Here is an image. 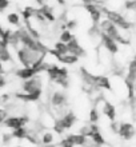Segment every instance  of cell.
<instances>
[{
  "mask_svg": "<svg viewBox=\"0 0 136 147\" xmlns=\"http://www.w3.org/2000/svg\"><path fill=\"white\" fill-rule=\"evenodd\" d=\"M119 135L123 138V139H132L133 135H135V127H133L132 123H128V122H123V123L119 124Z\"/></svg>",
  "mask_w": 136,
  "mask_h": 147,
  "instance_id": "7",
  "label": "cell"
},
{
  "mask_svg": "<svg viewBox=\"0 0 136 147\" xmlns=\"http://www.w3.org/2000/svg\"><path fill=\"white\" fill-rule=\"evenodd\" d=\"M100 40L103 44V48H105L111 55L119 54V43L116 40H113L112 38H109L108 35H105L103 32H100Z\"/></svg>",
  "mask_w": 136,
  "mask_h": 147,
  "instance_id": "5",
  "label": "cell"
},
{
  "mask_svg": "<svg viewBox=\"0 0 136 147\" xmlns=\"http://www.w3.org/2000/svg\"><path fill=\"white\" fill-rule=\"evenodd\" d=\"M84 4H91V3H95V0H82Z\"/></svg>",
  "mask_w": 136,
  "mask_h": 147,
  "instance_id": "25",
  "label": "cell"
},
{
  "mask_svg": "<svg viewBox=\"0 0 136 147\" xmlns=\"http://www.w3.org/2000/svg\"><path fill=\"white\" fill-rule=\"evenodd\" d=\"M128 71H131V72H136V60H132V62L129 63Z\"/></svg>",
  "mask_w": 136,
  "mask_h": 147,
  "instance_id": "24",
  "label": "cell"
},
{
  "mask_svg": "<svg viewBox=\"0 0 136 147\" xmlns=\"http://www.w3.org/2000/svg\"><path fill=\"white\" fill-rule=\"evenodd\" d=\"M101 11H103V15L105 16V19L111 20V22H112L113 24H116L120 30L128 32V30L132 28V23H131L124 15H121L120 12L115 11V9H109V8H101Z\"/></svg>",
  "mask_w": 136,
  "mask_h": 147,
  "instance_id": "2",
  "label": "cell"
},
{
  "mask_svg": "<svg viewBox=\"0 0 136 147\" xmlns=\"http://www.w3.org/2000/svg\"><path fill=\"white\" fill-rule=\"evenodd\" d=\"M103 114H104L105 118H108L109 120H115L116 118V109H115V106L112 103H109V102H104L103 103Z\"/></svg>",
  "mask_w": 136,
  "mask_h": 147,
  "instance_id": "11",
  "label": "cell"
},
{
  "mask_svg": "<svg viewBox=\"0 0 136 147\" xmlns=\"http://www.w3.org/2000/svg\"><path fill=\"white\" fill-rule=\"evenodd\" d=\"M40 140H42L43 144H52L55 140V135L52 132H44L42 135V138H40Z\"/></svg>",
  "mask_w": 136,
  "mask_h": 147,
  "instance_id": "18",
  "label": "cell"
},
{
  "mask_svg": "<svg viewBox=\"0 0 136 147\" xmlns=\"http://www.w3.org/2000/svg\"><path fill=\"white\" fill-rule=\"evenodd\" d=\"M68 138H70V140L75 146H84L87 139H88V136L83 135V134H72V135H70Z\"/></svg>",
  "mask_w": 136,
  "mask_h": 147,
  "instance_id": "13",
  "label": "cell"
},
{
  "mask_svg": "<svg viewBox=\"0 0 136 147\" xmlns=\"http://www.w3.org/2000/svg\"><path fill=\"white\" fill-rule=\"evenodd\" d=\"M88 138H91V139H92L93 142H95V143H97V144H101V146H103V144L105 143L104 136H103V135H101V134H100V131L93 132V134H91V135L88 136Z\"/></svg>",
  "mask_w": 136,
  "mask_h": 147,
  "instance_id": "17",
  "label": "cell"
},
{
  "mask_svg": "<svg viewBox=\"0 0 136 147\" xmlns=\"http://www.w3.org/2000/svg\"><path fill=\"white\" fill-rule=\"evenodd\" d=\"M12 136H13V138H17V139H23V138L27 136V130H25V127H20L12 132Z\"/></svg>",
  "mask_w": 136,
  "mask_h": 147,
  "instance_id": "19",
  "label": "cell"
},
{
  "mask_svg": "<svg viewBox=\"0 0 136 147\" xmlns=\"http://www.w3.org/2000/svg\"><path fill=\"white\" fill-rule=\"evenodd\" d=\"M92 80H93L95 87H97V88H103V90H111L112 88V84H111L109 78H107L105 75H93Z\"/></svg>",
  "mask_w": 136,
  "mask_h": 147,
  "instance_id": "9",
  "label": "cell"
},
{
  "mask_svg": "<svg viewBox=\"0 0 136 147\" xmlns=\"http://www.w3.org/2000/svg\"><path fill=\"white\" fill-rule=\"evenodd\" d=\"M135 60H136V54H135Z\"/></svg>",
  "mask_w": 136,
  "mask_h": 147,
  "instance_id": "26",
  "label": "cell"
},
{
  "mask_svg": "<svg viewBox=\"0 0 136 147\" xmlns=\"http://www.w3.org/2000/svg\"><path fill=\"white\" fill-rule=\"evenodd\" d=\"M59 62L64 63V64H75V63L79 62V56L71 54V52H68V54H66V55L59 56Z\"/></svg>",
  "mask_w": 136,
  "mask_h": 147,
  "instance_id": "14",
  "label": "cell"
},
{
  "mask_svg": "<svg viewBox=\"0 0 136 147\" xmlns=\"http://www.w3.org/2000/svg\"><path fill=\"white\" fill-rule=\"evenodd\" d=\"M75 39V36L72 35V32H71V30H68V28H66V30H62L60 31V35H59V40L63 43H66V44H68L70 42H72Z\"/></svg>",
  "mask_w": 136,
  "mask_h": 147,
  "instance_id": "15",
  "label": "cell"
},
{
  "mask_svg": "<svg viewBox=\"0 0 136 147\" xmlns=\"http://www.w3.org/2000/svg\"><path fill=\"white\" fill-rule=\"evenodd\" d=\"M97 120H99V112H97L96 107H95V109H92L90 112V122L91 123H96Z\"/></svg>",
  "mask_w": 136,
  "mask_h": 147,
  "instance_id": "20",
  "label": "cell"
},
{
  "mask_svg": "<svg viewBox=\"0 0 136 147\" xmlns=\"http://www.w3.org/2000/svg\"><path fill=\"white\" fill-rule=\"evenodd\" d=\"M99 27H100V32L105 34V35H108L109 38H112L113 40H116L119 44H128V39L123 36V30L117 27L116 24H113L111 20L108 19H104L101 20L100 24H99Z\"/></svg>",
  "mask_w": 136,
  "mask_h": 147,
  "instance_id": "1",
  "label": "cell"
},
{
  "mask_svg": "<svg viewBox=\"0 0 136 147\" xmlns=\"http://www.w3.org/2000/svg\"><path fill=\"white\" fill-rule=\"evenodd\" d=\"M83 147H101V144L95 143V142H93L91 138H88V139H87V142H86V144H84Z\"/></svg>",
  "mask_w": 136,
  "mask_h": 147,
  "instance_id": "22",
  "label": "cell"
},
{
  "mask_svg": "<svg viewBox=\"0 0 136 147\" xmlns=\"http://www.w3.org/2000/svg\"><path fill=\"white\" fill-rule=\"evenodd\" d=\"M20 15L19 13H16V12H9L7 15V22L9 26H16V27H19L20 26Z\"/></svg>",
  "mask_w": 136,
  "mask_h": 147,
  "instance_id": "16",
  "label": "cell"
},
{
  "mask_svg": "<svg viewBox=\"0 0 136 147\" xmlns=\"http://www.w3.org/2000/svg\"><path fill=\"white\" fill-rule=\"evenodd\" d=\"M68 50H70L71 54L76 55V56H79V58L84 55V50H83V47L79 44V42L76 40V39H74L72 42L68 43Z\"/></svg>",
  "mask_w": 136,
  "mask_h": 147,
  "instance_id": "12",
  "label": "cell"
},
{
  "mask_svg": "<svg viewBox=\"0 0 136 147\" xmlns=\"http://www.w3.org/2000/svg\"><path fill=\"white\" fill-rule=\"evenodd\" d=\"M9 5V0H0V9L1 11H5Z\"/></svg>",
  "mask_w": 136,
  "mask_h": 147,
  "instance_id": "23",
  "label": "cell"
},
{
  "mask_svg": "<svg viewBox=\"0 0 136 147\" xmlns=\"http://www.w3.org/2000/svg\"><path fill=\"white\" fill-rule=\"evenodd\" d=\"M135 90H136V86H135Z\"/></svg>",
  "mask_w": 136,
  "mask_h": 147,
  "instance_id": "27",
  "label": "cell"
},
{
  "mask_svg": "<svg viewBox=\"0 0 136 147\" xmlns=\"http://www.w3.org/2000/svg\"><path fill=\"white\" fill-rule=\"evenodd\" d=\"M51 103H52L55 109L58 110L64 109L67 105V95L64 92H62V91H55L52 94V96H51Z\"/></svg>",
  "mask_w": 136,
  "mask_h": 147,
  "instance_id": "8",
  "label": "cell"
},
{
  "mask_svg": "<svg viewBox=\"0 0 136 147\" xmlns=\"http://www.w3.org/2000/svg\"><path fill=\"white\" fill-rule=\"evenodd\" d=\"M39 75H36V76L31 78V79H28V80H24L23 86H21L23 92L29 94V92H33V91H38V90H42L43 82H42V78H40Z\"/></svg>",
  "mask_w": 136,
  "mask_h": 147,
  "instance_id": "3",
  "label": "cell"
},
{
  "mask_svg": "<svg viewBox=\"0 0 136 147\" xmlns=\"http://www.w3.org/2000/svg\"><path fill=\"white\" fill-rule=\"evenodd\" d=\"M87 12L91 15V19H92V23L93 24H100L101 22V16H103V11L101 8L97 5L96 3H91V4H84Z\"/></svg>",
  "mask_w": 136,
  "mask_h": 147,
  "instance_id": "6",
  "label": "cell"
},
{
  "mask_svg": "<svg viewBox=\"0 0 136 147\" xmlns=\"http://www.w3.org/2000/svg\"><path fill=\"white\" fill-rule=\"evenodd\" d=\"M27 122H28L27 116H8L3 123L5 127H8L12 131H15V130H17L20 127H24Z\"/></svg>",
  "mask_w": 136,
  "mask_h": 147,
  "instance_id": "4",
  "label": "cell"
},
{
  "mask_svg": "<svg viewBox=\"0 0 136 147\" xmlns=\"http://www.w3.org/2000/svg\"><path fill=\"white\" fill-rule=\"evenodd\" d=\"M75 122H76V116H75L74 112H67V114H64V115L59 119V123L64 127V130L71 128L72 126H74Z\"/></svg>",
  "mask_w": 136,
  "mask_h": 147,
  "instance_id": "10",
  "label": "cell"
},
{
  "mask_svg": "<svg viewBox=\"0 0 136 147\" xmlns=\"http://www.w3.org/2000/svg\"><path fill=\"white\" fill-rule=\"evenodd\" d=\"M62 147H75V144L72 143L70 140V138L67 136V138H64V139L62 140Z\"/></svg>",
  "mask_w": 136,
  "mask_h": 147,
  "instance_id": "21",
  "label": "cell"
}]
</instances>
